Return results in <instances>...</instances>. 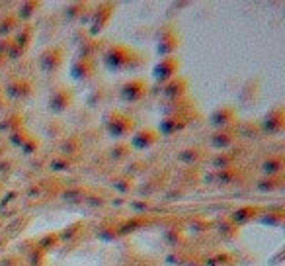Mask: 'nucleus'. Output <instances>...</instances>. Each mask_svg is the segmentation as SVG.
<instances>
[{
    "instance_id": "obj_1",
    "label": "nucleus",
    "mask_w": 285,
    "mask_h": 266,
    "mask_svg": "<svg viewBox=\"0 0 285 266\" xmlns=\"http://www.w3.org/2000/svg\"><path fill=\"white\" fill-rule=\"evenodd\" d=\"M143 86H145V82H141V80H131V82H127L125 88H123V98L129 100V102L139 100L143 96V92H137V88H143Z\"/></svg>"
}]
</instances>
